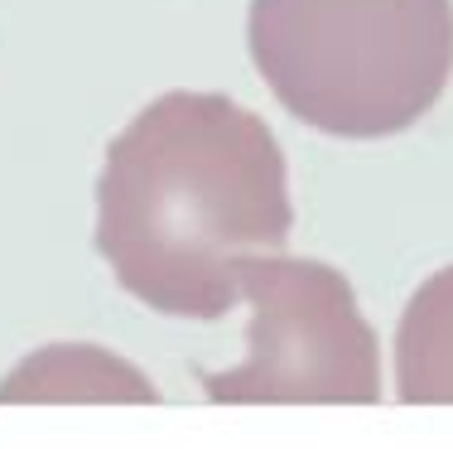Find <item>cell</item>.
Returning a JSON list of instances; mask_svg holds the SVG:
<instances>
[{"label": "cell", "mask_w": 453, "mask_h": 449, "mask_svg": "<svg viewBox=\"0 0 453 449\" xmlns=\"http://www.w3.org/2000/svg\"><path fill=\"white\" fill-rule=\"evenodd\" d=\"M289 228L275 131L222 92H165L106 150L96 252L126 295L169 319L242 305V261L285 252Z\"/></svg>", "instance_id": "6da1fadb"}, {"label": "cell", "mask_w": 453, "mask_h": 449, "mask_svg": "<svg viewBox=\"0 0 453 449\" xmlns=\"http://www.w3.org/2000/svg\"><path fill=\"white\" fill-rule=\"evenodd\" d=\"M251 58L295 121L342 141L415 126L453 73V0H251Z\"/></svg>", "instance_id": "7a4b0ae2"}, {"label": "cell", "mask_w": 453, "mask_h": 449, "mask_svg": "<svg viewBox=\"0 0 453 449\" xmlns=\"http://www.w3.org/2000/svg\"><path fill=\"white\" fill-rule=\"evenodd\" d=\"M242 305L251 309L246 358L203 372L212 401L236 406H372L381 397V352L342 271L285 252L242 261Z\"/></svg>", "instance_id": "3957f363"}, {"label": "cell", "mask_w": 453, "mask_h": 449, "mask_svg": "<svg viewBox=\"0 0 453 449\" xmlns=\"http://www.w3.org/2000/svg\"><path fill=\"white\" fill-rule=\"evenodd\" d=\"M395 397L405 406H453V266L429 275L401 314Z\"/></svg>", "instance_id": "277c9868"}]
</instances>
